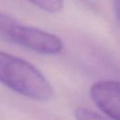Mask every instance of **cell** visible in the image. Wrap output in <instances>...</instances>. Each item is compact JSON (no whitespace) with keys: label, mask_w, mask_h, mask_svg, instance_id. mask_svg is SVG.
Listing matches in <instances>:
<instances>
[{"label":"cell","mask_w":120,"mask_h":120,"mask_svg":"<svg viewBox=\"0 0 120 120\" xmlns=\"http://www.w3.org/2000/svg\"><path fill=\"white\" fill-rule=\"evenodd\" d=\"M80 1H82L84 4H87L89 6H95L98 3V0H80Z\"/></svg>","instance_id":"cell-7"},{"label":"cell","mask_w":120,"mask_h":120,"mask_svg":"<svg viewBox=\"0 0 120 120\" xmlns=\"http://www.w3.org/2000/svg\"><path fill=\"white\" fill-rule=\"evenodd\" d=\"M37 8L46 12H58L62 9L64 0H27Z\"/></svg>","instance_id":"cell-4"},{"label":"cell","mask_w":120,"mask_h":120,"mask_svg":"<svg viewBox=\"0 0 120 120\" xmlns=\"http://www.w3.org/2000/svg\"><path fill=\"white\" fill-rule=\"evenodd\" d=\"M0 33L10 41L42 54H57L64 45L60 38L42 29L26 25L0 12Z\"/></svg>","instance_id":"cell-2"},{"label":"cell","mask_w":120,"mask_h":120,"mask_svg":"<svg viewBox=\"0 0 120 120\" xmlns=\"http://www.w3.org/2000/svg\"><path fill=\"white\" fill-rule=\"evenodd\" d=\"M0 82L37 101H48L54 96L52 84L34 65L3 51H0Z\"/></svg>","instance_id":"cell-1"},{"label":"cell","mask_w":120,"mask_h":120,"mask_svg":"<svg viewBox=\"0 0 120 120\" xmlns=\"http://www.w3.org/2000/svg\"><path fill=\"white\" fill-rule=\"evenodd\" d=\"M90 97L104 114L112 120H120V82H96L91 85Z\"/></svg>","instance_id":"cell-3"},{"label":"cell","mask_w":120,"mask_h":120,"mask_svg":"<svg viewBox=\"0 0 120 120\" xmlns=\"http://www.w3.org/2000/svg\"><path fill=\"white\" fill-rule=\"evenodd\" d=\"M76 120H109L96 112H93L90 109L84 107H78L75 110Z\"/></svg>","instance_id":"cell-5"},{"label":"cell","mask_w":120,"mask_h":120,"mask_svg":"<svg viewBox=\"0 0 120 120\" xmlns=\"http://www.w3.org/2000/svg\"><path fill=\"white\" fill-rule=\"evenodd\" d=\"M113 12L120 22V0H113Z\"/></svg>","instance_id":"cell-6"}]
</instances>
